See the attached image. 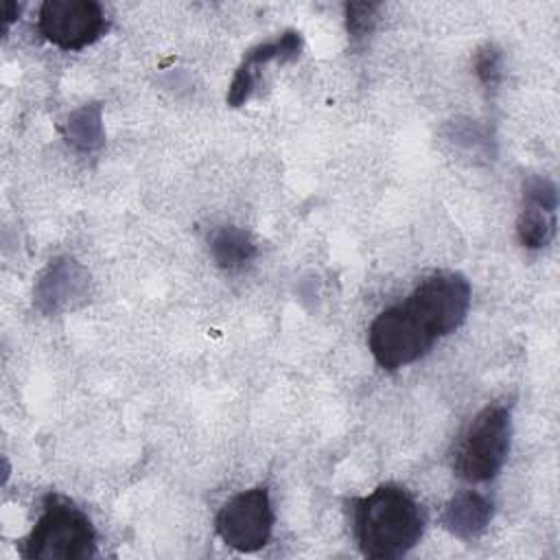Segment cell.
Masks as SVG:
<instances>
[{
    "instance_id": "6da1fadb",
    "label": "cell",
    "mask_w": 560,
    "mask_h": 560,
    "mask_svg": "<svg viewBox=\"0 0 560 560\" xmlns=\"http://www.w3.org/2000/svg\"><path fill=\"white\" fill-rule=\"evenodd\" d=\"M420 503L400 486L383 483L354 501V532L361 553L372 560H394L409 553L424 534Z\"/></svg>"
},
{
    "instance_id": "7a4b0ae2",
    "label": "cell",
    "mask_w": 560,
    "mask_h": 560,
    "mask_svg": "<svg viewBox=\"0 0 560 560\" xmlns=\"http://www.w3.org/2000/svg\"><path fill=\"white\" fill-rule=\"evenodd\" d=\"M20 553L37 560H85L96 553V534L90 518L70 501L52 494L44 503Z\"/></svg>"
},
{
    "instance_id": "3957f363",
    "label": "cell",
    "mask_w": 560,
    "mask_h": 560,
    "mask_svg": "<svg viewBox=\"0 0 560 560\" xmlns=\"http://www.w3.org/2000/svg\"><path fill=\"white\" fill-rule=\"evenodd\" d=\"M512 438L510 409L503 405L483 407L462 433L453 470L464 481H488L499 475L505 464Z\"/></svg>"
},
{
    "instance_id": "277c9868",
    "label": "cell",
    "mask_w": 560,
    "mask_h": 560,
    "mask_svg": "<svg viewBox=\"0 0 560 560\" xmlns=\"http://www.w3.org/2000/svg\"><path fill=\"white\" fill-rule=\"evenodd\" d=\"M435 337H446L462 326L470 306V284L462 273L440 271L424 278L402 302Z\"/></svg>"
},
{
    "instance_id": "5b68a950",
    "label": "cell",
    "mask_w": 560,
    "mask_h": 560,
    "mask_svg": "<svg viewBox=\"0 0 560 560\" xmlns=\"http://www.w3.org/2000/svg\"><path fill=\"white\" fill-rule=\"evenodd\" d=\"M438 339L405 306L396 304L376 315L368 330V346L376 363L389 372L424 357Z\"/></svg>"
},
{
    "instance_id": "8992f818",
    "label": "cell",
    "mask_w": 560,
    "mask_h": 560,
    "mask_svg": "<svg viewBox=\"0 0 560 560\" xmlns=\"http://www.w3.org/2000/svg\"><path fill=\"white\" fill-rule=\"evenodd\" d=\"M273 529V510L265 486L234 494L217 514V534L221 540L243 553L262 549Z\"/></svg>"
},
{
    "instance_id": "52a82bcc",
    "label": "cell",
    "mask_w": 560,
    "mask_h": 560,
    "mask_svg": "<svg viewBox=\"0 0 560 560\" xmlns=\"http://www.w3.org/2000/svg\"><path fill=\"white\" fill-rule=\"evenodd\" d=\"M37 26L61 50H81L107 31V20L94 0H46L39 7Z\"/></svg>"
},
{
    "instance_id": "ba28073f",
    "label": "cell",
    "mask_w": 560,
    "mask_h": 560,
    "mask_svg": "<svg viewBox=\"0 0 560 560\" xmlns=\"http://www.w3.org/2000/svg\"><path fill=\"white\" fill-rule=\"evenodd\" d=\"M558 192L547 177H529L523 188V210L516 221L518 241L527 249L549 245L556 232Z\"/></svg>"
},
{
    "instance_id": "9c48e42d",
    "label": "cell",
    "mask_w": 560,
    "mask_h": 560,
    "mask_svg": "<svg viewBox=\"0 0 560 560\" xmlns=\"http://www.w3.org/2000/svg\"><path fill=\"white\" fill-rule=\"evenodd\" d=\"M88 284L90 276L74 258H57L37 280L33 295L44 313H57L85 300Z\"/></svg>"
},
{
    "instance_id": "30bf717a",
    "label": "cell",
    "mask_w": 560,
    "mask_h": 560,
    "mask_svg": "<svg viewBox=\"0 0 560 560\" xmlns=\"http://www.w3.org/2000/svg\"><path fill=\"white\" fill-rule=\"evenodd\" d=\"M494 514L492 501L475 490H464L455 494L444 512H442V525L446 532L462 540H472L486 532Z\"/></svg>"
},
{
    "instance_id": "8fae6325",
    "label": "cell",
    "mask_w": 560,
    "mask_h": 560,
    "mask_svg": "<svg viewBox=\"0 0 560 560\" xmlns=\"http://www.w3.org/2000/svg\"><path fill=\"white\" fill-rule=\"evenodd\" d=\"M210 254L221 269L234 271L245 267L256 256V243L249 232L234 225H223L210 236Z\"/></svg>"
},
{
    "instance_id": "7c38bea8",
    "label": "cell",
    "mask_w": 560,
    "mask_h": 560,
    "mask_svg": "<svg viewBox=\"0 0 560 560\" xmlns=\"http://www.w3.org/2000/svg\"><path fill=\"white\" fill-rule=\"evenodd\" d=\"M302 50V37L295 31H287L280 37L258 44L252 50H247V55L243 57L241 66L252 70L258 77V68L269 63V61H293L298 59Z\"/></svg>"
},
{
    "instance_id": "4fadbf2b",
    "label": "cell",
    "mask_w": 560,
    "mask_h": 560,
    "mask_svg": "<svg viewBox=\"0 0 560 560\" xmlns=\"http://www.w3.org/2000/svg\"><path fill=\"white\" fill-rule=\"evenodd\" d=\"M68 138L81 151H92L103 144V127H101V107L85 105L77 109L68 118Z\"/></svg>"
},
{
    "instance_id": "5bb4252c",
    "label": "cell",
    "mask_w": 560,
    "mask_h": 560,
    "mask_svg": "<svg viewBox=\"0 0 560 560\" xmlns=\"http://www.w3.org/2000/svg\"><path fill=\"white\" fill-rule=\"evenodd\" d=\"M381 4L376 2H348L346 4V26L354 42L365 39L378 20Z\"/></svg>"
},
{
    "instance_id": "9a60e30c",
    "label": "cell",
    "mask_w": 560,
    "mask_h": 560,
    "mask_svg": "<svg viewBox=\"0 0 560 560\" xmlns=\"http://www.w3.org/2000/svg\"><path fill=\"white\" fill-rule=\"evenodd\" d=\"M475 74L486 88H494L501 79V50L494 44H486L475 55Z\"/></svg>"
},
{
    "instance_id": "2e32d148",
    "label": "cell",
    "mask_w": 560,
    "mask_h": 560,
    "mask_svg": "<svg viewBox=\"0 0 560 560\" xmlns=\"http://www.w3.org/2000/svg\"><path fill=\"white\" fill-rule=\"evenodd\" d=\"M18 15H20V4H15V2H4V4H2V18H4L7 26H9Z\"/></svg>"
}]
</instances>
